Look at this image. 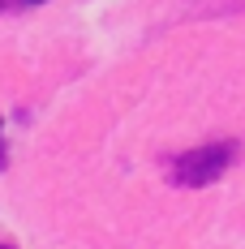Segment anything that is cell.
<instances>
[{
  "mask_svg": "<svg viewBox=\"0 0 245 249\" xmlns=\"http://www.w3.org/2000/svg\"><path fill=\"white\" fill-rule=\"evenodd\" d=\"M9 168V146H4V121H0V172Z\"/></svg>",
  "mask_w": 245,
  "mask_h": 249,
  "instance_id": "obj_2",
  "label": "cell"
},
{
  "mask_svg": "<svg viewBox=\"0 0 245 249\" xmlns=\"http://www.w3.org/2000/svg\"><path fill=\"white\" fill-rule=\"evenodd\" d=\"M0 249H18V245H9V241H0Z\"/></svg>",
  "mask_w": 245,
  "mask_h": 249,
  "instance_id": "obj_3",
  "label": "cell"
},
{
  "mask_svg": "<svg viewBox=\"0 0 245 249\" xmlns=\"http://www.w3.org/2000/svg\"><path fill=\"white\" fill-rule=\"evenodd\" d=\"M237 159H241V142H237V138H215V142H202V146H194V150L168 155L164 168H168L172 185H181V189H202V185H215Z\"/></svg>",
  "mask_w": 245,
  "mask_h": 249,
  "instance_id": "obj_1",
  "label": "cell"
},
{
  "mask_svg": "<svg viewBox=\"0 0 245 249\" xmlns=\"http://www.w3.org/2000/svg\"><path fill=\"white\" fill-rule=\"evenodd\" d=\"M22 4H43V0H22Z\"/></svg>",
  "mask_w": 245,
  "mask_h": 249,
  "instance_id": "obj_4",
  "label": "cell"
},
{
  "mask_svg": "<svg viewBox=\"0 0 245 249\" xmlns=\"http://www.w3.org/2000/svg\"><path fill=\"white\" fill-rule=\"evenodd\" d=\"M0 9H4V0H0Z\"/></svg>",
  "mask_w": 245,
  "mask_h": 249,
  "instance_id": "obj_5",
  "label": "cell"
}]
</instances>
